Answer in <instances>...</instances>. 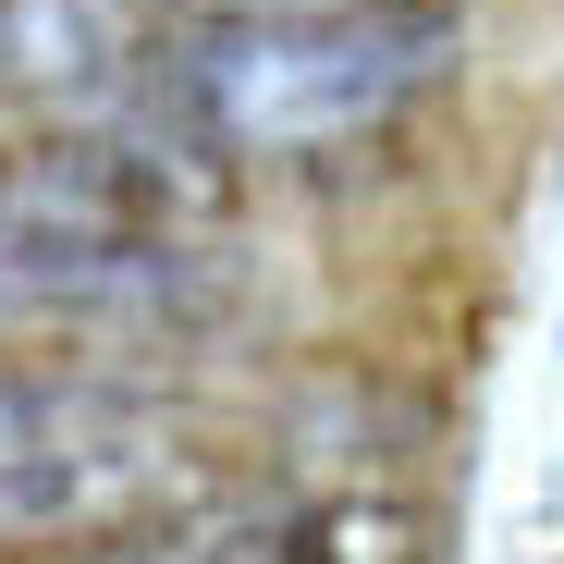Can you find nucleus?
I'll return each mask as SVG.
<instances>
[{"mask_svg": "<svg viewBox=\"0 0 564 564\" xmlns=\"http://www.w3.org/2000/svg\"><path fill=\"white\" fill-rule=\"evenodd\" d=\"M454 62H466L454 0H295V13L172 25L135 111L197 160H295V148L381 135Z\"/></svg>", "mask_w": 564, "mask_h": 564, "instance_id": "nucleus-1", "label": "nucleus"}, {"mask_svg": "<svg viewBox=\"0 0 564 564\" xmlns=\"http://www.w3.org/2000/svg\"><path fill=\"white\" fill-rule=\"evenodd\" d=\"M209 160L160 123H74L0 172V344L13 332H123L197 295Z\"/></svg>", "mask_w": 564, "mask_h": 564, "instance_id": "nucleus-2", "label": "nucleus"}, {"mask_svg": "<svg viewBox=\"0 0 564 564\" xmlns=\"http://www.w3.org/2000/svg\"><path fill=\"white\" fill-rule=\"evenodd\" d=\"M160 62L135 0H0V99L13 111H111Z\"/></svg>", "mask_w": 564, "mask_h": 564, "instance_id": "nucleus-3", "label": "nucleus"}, {"mask_svg": "<svg viewBox=\"0 0 564 564\" xmlns=\"http://www.w3.org/2000/svg\"><path fill=\"white\" fill-rule=\"evenodd\" d=\"M123 430H160V405L99 381V368H0V479L74 442H123Z\"/></svg>", "mask_w": 564, "mask_h": 564, "instance_id": "nucleus-4", "label": "nucleus"}, {"mask_svg": "<svg viewBox=\"0 0 564 564\" xmlns=\"http://www.w3.org/2000/svg\"><path fill=\"white\" fill-rule=\"evenodd\" d=\"M111 564H307V540H282V528H172V540H135Z\"/></svg>", "mask_w": 564, "mask_h": 564, "instance_id": "nucleus-5", "label": "nucleus"}, {"mask_svg": "<svg viewBox=\"0 0 564 564\" xmlns=\"http://www.w3.org/2000/svg\"><path fill=\"white\" fill-rule=\"evenodd\" d=\"M135 13H172V25H234V13H295V0H135Z\"/></svg>", "mask_w": 564, "mask_h": 564, "instance_id": "nucleus-6", "label": "nucleus"}]
</instances>
